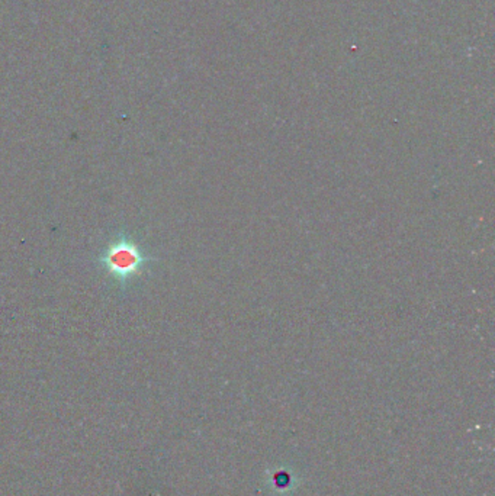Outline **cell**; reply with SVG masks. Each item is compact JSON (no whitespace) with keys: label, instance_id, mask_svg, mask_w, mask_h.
<instances>
[{"label":"cell","instance_id":"obj_1","mask_svg":"<svg viewBox=\"0 0 495 496\" xmlns=\"http://www.w3.org/2000/svg\"><path fill=\"white\" fill-rule=\"evenodd\" d=\"M156 262V257L147 254L139 242L124 231L111 238L96 257V264L122 292Z\"/></svg>","mask_w":495,"mask_h":496}]
</instances>
